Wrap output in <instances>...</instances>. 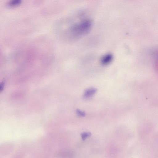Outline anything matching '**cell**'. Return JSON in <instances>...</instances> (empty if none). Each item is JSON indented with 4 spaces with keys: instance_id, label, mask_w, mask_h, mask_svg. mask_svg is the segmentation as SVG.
Masks as SVG:
<instances>
[{
    "instance_id": "cell-2",
    "label": "cell",
    "mask_w": 158,
    "mask_h": 158,
    "mask_svg": "<svg viewBox=\"0 0 158 158\" xmlns=\"http://www.w3.org/2000/svg\"><path fill=\"white\" fill-rule=\"evenodd\" d=\"M113 59V56L110 53L107 54L101 58V62L103 65H107L110 63Z\"/></svg>"
},
{
    "instance_id": "cell-4",
    "label": "cell",
    "mask_w": 158,
    "mask_h": 158,
    "mask_svg": "<svg viewBox=\"0 0 158 158\" xmlns=\"http://www.w3.org/2000/svg\"><path fill=\"white\" fill-rule=\"evenodd\" d=\"M21 0H12L10 1L8 3V5L10 7L17 6L21 3Z\"/></svg>"
},
{
    "instance_id": "cell-5",
    "label": "cell",
    "mask_w": 158,
    "mask_h": 158,
    "mask_svg": "<svg viewBox=\"0 0 158 158\" xmlns=\"http://www.w3.org/2000/svg\"><path fill=\"white\" fill-rule=\"evenodd\" d=\"M76 111L77 114L79 117H83L85 115V113L84 111L79 109H77Z\"/></svg>"
},
{
    "instance_id": "cell-1",
    "label": "cell",
    "mask_w": 158,
    "mask_h": 158,
    "mask_svg": "<svg viewBox=\"0 0 158 158\" xmlns=\"http://www.w3.org/2000/svg\"><path fill=\"white\" fill-rule=\"evenodd\" d=\"M92 25V21L89 19H84L76 23L70 29V36L74 39L80 38L89 31Z\"/></svg>"
},
{
    "instance_id": "cell-6",
    "label": "cell",
    "mask_w": 158,
    "mask_h": 158,
    "mask_svg": "<svg viewBox=\"0 0 158 158\" xmlns=\"http://www.w3.org/2000/svg\"><path fill=\"white\" fill-rule=\"evenodd\" d=\"M91 134L89 132H83L81 135V137L83 140H85L87 137L90 136Z\"/></svg>"
},
{
    "instance_id": "cell-3",
    "label": "cell",
    "mask_w": 158,
    "mask_h": 158,
    "mask_svg": "<svg viewBox=\"0 0 158 158\" xmlns=\"http://www.w3.org/2000/svg\"><path fill=\"white\" fill-rule=\"evenodd\" d=\"M97 91V89L94 88L87 89L84 92V97L85 98H90L96 93Z\"/></svg>"
}]
</instances>
